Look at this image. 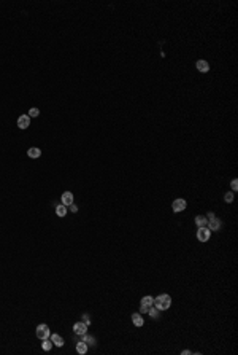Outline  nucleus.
<instances>
[{
    "label": "nucleus",
    "mask_w": 238,
    "mask_h": 355,
    "mask_svg": "<svg viewBox=\"0 0 238 355\" xmlns=\"http://www.w3.org/2000/svg\"><path fill=\"white\" fill-rule=\"evenodd\" d=\"M172 304V298L168 295H159L156 299H154V306H156L159 311H167Z\"/></svg>",
    "instance_id": "obj_1"
},
{
    "label": "nucleus",
    "mask_w": 238,
    "mask_h": 355,
    "mask_svg": "<svg viewBox=\"0 0 238 355\" xmlns=\"http://www.w3.org/2000/svg\"><path fill=\"white\" fill-rule=\"evenodd\" d=\"M37 336L38 339H48L51 336V330H49V326L48 325H38L37 326Z\"/></svg>",
    "instance_id": "obj_2"
},
{
    "label": "nucleus",
    "mask_w": 238,
    "mask_h": 355,
    "mask_svg": "<svg viewBox=\"0 0 238 355\" xmlns=\"http://www.w3.org/2000/svg\"><path fill=\"white\" fill-rule=\"evenodd\" d=\"M209 236H211V229H208V226L199 228V231H197V239H199L200 242H206V241L209 239Z\"/></svg>",
    "instance_id": "obj_3"
},
{
    "label": "nucleus",
    "mask_w": 238,
    "mask_h": 355,
    "mask_svg": "<svg viewBox=\"0 0 238 355\" xmlns=\"http://www.w3.org/2000/svg\"><path fill=\"white\" fill-rule=\"evenodd\" d=\"M73 331H75L76 334L83 336V334L88 331V325H86L84 322H76V323L73 325Z\"/></svg>",
    "instance_id": "obj_4"
},
{
    "label": "nucleus",
    "mask_w": 238,
    "mask_h": 355,
    "mask_svg": "<svg viewBox=\"0 0 238 355\" xmlns=\"http://www.w3.org/2000/svg\"><path fill=\"white\" fill-rule=\"evenodd\" d=\"M30 124V116L29 115H21L18 118V128L19 129H25V128H29Z\"/></svg>",
    "instance_id": "obj_5"
},
{
    "label": "nucleus",
    "mask_w": 238,
    "mask_h": 355,
    "mask_svg": "<svg viewBox=\"0 0 238 355\" xmlns=\"http://www.w3.org/2000/svg\"><path fill=\"white\" fill-rule=\"evenodd\" d=\"M186 206H187V204H186L184 199H175L173 204H172V207H173L175 212H183L186 209Z\"/></svg>",
    "instance_id": "obj_6"
},
{
    "label": "nucleus",
    "mask_w": 238,
    "mask_h": 355,
    "mask_svg": "<svg viewBox=\"0 0 238 355\" xmlns=\"http://www.w3.org/2000/svg\"><path fill=\"white\" fill-rule=\"evenodd\" d=\"M62 204H64V206H67V207L73 204V194L70 193V191H65V193L62 194Z\"/></svg>",
    "instance_id": "obj_7"
},
{
    "label": "nucleus",
    "mask_w": 238,
    "mask_h": 355,
    "mask_svg": "<svg viewBox=\"0 0 238 355\" xmlns=\"http://www.w3.org/2000/svg\"><path fill=\"white\" fill-rule=\"evenodd\" d=\"M221 228V222L218 220L216 217H213V218H209L208 220V229H213V231H218Z\"/></svg>",
    "instance_id": "obj_8"
},
{
    "label": "nucleus",
    "mask_w": 238,
    "mask_h": 355,
    "mask_svg": "<svg viewBox=\"0 0 238 355\" xmlns=\"http://www.w3.org/2000/svg\"><path fill=\"white\" fill-rule=\"evenodd\" d=\"M197 69L200 70V72H208L209 70V64L206 62V61H203V59H200V61H197Z\"/></svg>",
    "instance_id": "obj_9"
},
{
    "label": "nucleus",
    "mask_w": 238,
    "mask_h": 355,
    "mask_svg": "<svg viewBox=\"0 0 238 355\" xmlns=\"http://www.w3.org/2000/svg\"><path fill=\"white\" fill-rule=\"evenodd\" d=\"M51 341H52V344L57 346V347H62L64 346V339L59 334H51Z\"/></svg>",
    "instance_id": "obj_10"
},
{
    "label": "nucleus",
    "mask_w": 238,
    "mask_h": 355,
    "mask_svg": "<svg viewBox=\"0 0 238 355\" xmlns=\"http://www.w3.org/2000/svg\"><path fill=\"white\" fill-rule=\"evenodd\" d=\"M195 225H197L199 228H205V226H208V218H205V217L199 215L197 218H195Z\"/></svg>",
    "instance_id": "obj_11"
},
{
    "label": "nucleus",
    "mask_w": 238,
    "mask_h": 355,
    "mask_svg": "<svg viewBox=\"0 0 238 355\" xmlns=\"http://www.w3.org/2000/svg\"><path fill=\"white\" fill-rule=\"evenodd\" d=\"M76 352L78 353H86L88 352V344L84 343V341H79V343H76Z\"/></svg>",
    "instance_id": "obj_12"
},
{
    "label": "nucleus",
    "mask_w": 238,
    "mask_h": 355,
    "mask_svg": "<svg viewBox=\"0 0 238 355\" xmlns=\"http://www.w3.org/2000/svg\"><path fill=\"white\" fill-rule=\"evenodd\" d=\"M27 155H29V158H40V155H41V150L40 148H29L27 150Z\"/></svg>",
    "instance_id": "obj_13"
},
{
    "label": "nucleus",
    "mask_w": 238,
    "mask_h": 355,
    "mask_svg": "<svg viewBox=\"0 0 238 355\" xmlns=\"http://www.w3.org/2000/svg\"><path fill=\"white\" fill-rule=\"evenodd\" d=\"M132 320H133V325H137V326H141L143 323H145V320H143V317H141V314H133L132 315Z\"/></svg>",
    "instance_id": "obj_14"
},
{
    "label": "nucleus",
    "mask_w": 238,
    "mask_h": 355,
    "mask_svg": "<svg viewBox=\"0 0 238 355\" xmlns=\"http://www.w3.org/2000/svg\"><path fill=\"white\" fill-rule=\"evenodd\" d=\"M56 213H57V217H65V215H67V206H64V204H59V206L56 207Z\"/></svg>",
    "instance_id": "obj_15"
},
{
    "label": "nucleus",
    "mask_w": 238,
    "mask_h": 355,
    "mask_svg": "<svg viewBox=\"0 0 238 355\" xmlns=\"http://www.w3.org/2000/svg\"><path fill=\"white\" fill-rule=\"evenodd\" d=\"M152 304H154V299H152V296H143V299H141V306L151 307Z\"/></svg>",
    "instance_id": "obj_16"
},
{
    "label": "nucleus",
    "mask_w": 238,
    "mask_h": 355,
    "mask_svg": "<svg viewBox=\"0 0 238 355\" xmlns=\"http://www.w3.org/2000/svg\"><path fill=\"white\" fill-rule=\"evenodd\" d=\"M148 314H149L152 319H157V317H159V309H157L156 306H151V307L148 309Z\"/></svg>",
    "instance_id": "obj_17"
},
{
    "label": "nucleus",
    "mask_w": 238,
    "mask_h": 355,
    "mask_svg": "<svg viewBox=\"0 0 238 355\" xmlns=\"http://www.w3.org/2000/svg\"><path fill=\"white\" fill-rule=\"evenodd\" d=\"M83 338H84V343H86V344H91V346L95 344V339H94L92 336H88V334L84 333V334H83Z\"/></svg>",
    "instance_id": "obj_18"
},
{
    "label": "nucleus",
    "mask_w": 238,
    "mask_h": 355,
    "mask_svg": "<svg viewBox=\"0 0 238 355\" xmlns=\"http://www.w3.org/2000/svg\"><path fill=\"white\" fill-rule=\"evenodd\" d=\"M51 341H48V339H43V350H51Z\"/></svg>",
    "instance_id": "obj_19"
},
{
    "label": "nucleus",
    "mask_w": 238,
    "mask_h": 355,
    "mask_svg": "<svg viewBox=\"0 0 238 355\" xmlns=\"http://www.w3.org/2000/svg\"><path fill=\"white\" fill-rule=\"evenodd\" d=\"M224 199H226V202H232L233 201V191H229V193L224 196Z\"/></svg>",
    "instance_id": "obj_20"
},
{
    "label": "nucleus",
    "mask_w": 238,
    "mask_h": 355,
    "mask_svg": "<svg viewBox=\"0 0 238 355\" xmlns=\"http://www.w3.org/2000/svg\"><path fill=\"white\" fill-rule=\"evenodd\" d=\"M38 115H40L38 108H30V110H29V116H38Z\"/></svg>",
    "instance_id": "obj_21"
},
{
    "label": "nucleus",
    "mask_w": 238,
    "mask_h": 355,
    "mask_svg": "<svg viewBox=\"0 0 238 355\" xmlns=\"http://www.w3.org/2000/svg\"><path fill=\"white\" fill-rule=\"evenodd\" d=\"M236 189H238V182L232 180V191H236Z\"/></svg>",
    "instance_id": "obj_22"
},
{
    "label": "nucleus",
    "mask_w": 238,
    "mask_h": 355,
    "mask_svg": "<svg viewBox=\"0 0 238 355\" xmlns=\"http://www.w3.org/2000/svg\"><path fill=\"white\" fill-rule=\"evenodd\" d=\"M148 309H149V307H146V306H141V309H140V312H141V314H145V312H148Z\"/></svg>",
    "instance_id": "obj_23"
},
{
    "label": "nucleus",
    "mask_w": 238,
    "mask_h": 355,
    "mask_svg": "<svg viewBox=\"0 0 238 355\" xmlns=\"http://www.w3.org/2000/svg\"><path fill=\"white\" fill-rule=\"evenodd\" d=\"M83 319H84V323H86V325H89V323H91V320H89V315H84Z\"/></svg>",
    "instance_id": "obj_24"
},
{
    "label": "nucleus",
    "mask_w": 238,
    "mask_h": 355,
    "mask_svg": "<svg viewBox=\"0 0 238 355\" xmlns=\"http://www.w3.org/2000/svg\"><path fill=\"white\" fill-rule=\"evenodd\" d=\"M68 207H70V210H72V212H76V210H78V207L73 206V204H72V206H68Z\"/></svg>",
    "instance_id": "obj_25"
}]
</instances>
